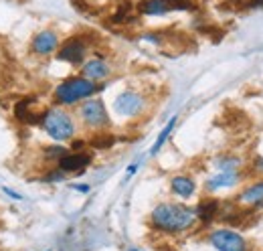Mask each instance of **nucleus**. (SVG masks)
<instances>
[{
    "label": "nucleus",
    "mask_w": 263,
    "mask_h": 251,
    "mask_svg": "<svg viewBox=\"0 0 263 251\" xmlns=\"http://www.w3.org/2000/svg\"><path fill=\"white\" fill-rule=\"evenodd\" d=\"M197 221V211L180 203H160L150 213V225L164 233H184L193 229Z\"/></svg>",
    "instance_id": "obj_1"
},
{
    "label": "nucleus",
    "mask_w": 263,
    "mask_h": 251,
    "mask_svg": "<svg viewBox=\"0 0 263 251\" xmlns=\"http://www.w3.org/2000/svg\"><path fill=\"white\" fill-rule=\"evenodd\" d=\"M101 92V85L98 81H91L83 75H75V77H67L65 81H61L57 87H55V101L59 105H77L89 97H96Z\"/></svg>",
    "instance_id": "obj_2"
},
{
    "label": "nucleus",
    "mask_w": 263,
    "mask_h": 251,
    "mask_svg": "<svg viewBox=\"0 0 263 251\" xmlns=\"http://www.w3.org/2000/svg\"><path fill=\"white\" fill-rule=\"evenodd\" d=\"M41 126L45 130V134L49 138H53L55 142H67L73 140L77 134V124L75 118L63 110V107H51L47 112H43V120Z\"/></svg>",
    "instance_id": "obj_3"
},
{
    "label": "nucleus",
    "mask_w": 263,
    "mask_h": 251,
    "mask_svg": "<svg viewBox=\"0 0 263 251\" xmlns=\"http://www.w3.org/2000/svg\"><path fill=\"white\" fill-rule=\"evenodd\" d=\"M77 116L85 128H91V130H105L111 124L107 107L101 97H89V99L81 101L77 107Z\"/></svg>",
    "instance_id": "obj_4"
},
{
    "label": "nucleus",
    "mask_w": 263,
    "mask_h": 251,
    "mask_svg": "<svg viewBox=\"0 0 263 251\" xmlns=\"http://www.w3.org/2000/svg\"><path fill=\"white\" fill-rule=\"evenodd\" d=\"M144 107H146V97L138 94V92H134V89L122 92L114 101V110L122 118H136L144 112Z\"/></svg>",
    "instance_id": "obj_5"
},
{
    "label": "nucleus",
    "mask_w": 263,
    "mask_h": 251,
    "mask_svg": "<svg viewBox=\"0 0 263 251\" xmlns=\"http://www.w3.org/2000/svg\"><path fill=\"white\" fill-rule=\"evenodd\" d=\"M209 243L217 251H247V241L241 233L231 229H217L209 235Z\"/></svg>",
    "instance_id": "obj_6"
},
{
    "label": "nucleus",
    "mask_w": 263,
    "mask_h": 251,
    "mask_svg": "<svg viewBox=\"0 0 263 251\" xmlns=\"http://www.w3.org/2000/svg\"><path fill=\"white\" fill-rule=\"evenodd\" d=\"M87 43L81 37H71L65 43L59 45L57 49V59L65 61L69 65H83V61L87 59Z\"/></svg>",
    "instance_id": "obj_7"
},
{
    "label": "nucleus",
    "mask_w": 263,
    "mask_h": 251,
    "mask_svg": "<svg viewBox=\"0 0 263 251\" xmlns=\"http://www.w3.org/2000/svg\"><path fill=\"white\" fill-rule=\"evenodd\" d=\"M31 49H33L34 55H41V57L53 55V53L59 49V34H57L55 31L36 32L33 39V43H31Z\"/></svg>",
    "instance_id": "obj_8"
},
{
    "label": "nucleus",
    "mask_w": 263,
    "mask_h": 251,
    "mask_svg": "<svg viewBox=\"0 0 263 251\" xmlns=\"http://www.w3.org/2000/svg\"><path fill=\"white\" fill-rule=\"evenodd\" d=\"M237 203L249 209H263V181H253L237 194Z\"/></svg>",
    "instance_id": "obj_9"
},
{
    "label": "nucleus",
    "mask_w": 263,
    "mask_h": 251,
    "mask_svg": "<svg viewBox=\"0 0 263 251\" xmlns=\"http://www.w3.org/2000/svg\"><path fill=\"white\" fill-rule=\"evenodd\" d=\"M81 73L83 77L91 79V81H103L111 75V65L101 59V57H91V59H85L83 65H81Z\"/></svg>",
    "instance_id": "obj_10"
},
{
    "label": "nucleus",
    "mask_w": 263,
    "mask_h": 251,
    "mask_svg": "<svg viewBox=\"0 0 263 251\" xmlns=\"http://www.w3.org/2000/svg\"><path fill=\"white\" fill-rule=\"evenodd\" d=\"M89 164H91V156H89V154H85V152H67L65 156L57 160L59 170H63L65 174L83 172Z\"/></svg>",
    "instance_id": "obj_11"
},
{
    "label": "nucleus",
    "mask_w": 263,
    "mask_h": 251,
    "mask_svg": "<svg viewBox=\"0 0 263 251\" xmlns=\"http://www.w3.org/2000/svg\"><path fill=\"white\" fill-rule=\"evenodd\" d=\"M136 10L142 16H164L172 12V6L166 0H140L136 4Z\"/></svg>",
    "instance_id": "obj_12"
},
{
    "label": "nucleus",
    "mask_w": 263,
    "mask_h": 251,
    "mask_svg": "<svg viewBox=\"0 0 263 251\" xmlns=\"http://www.w3.org/2000/svg\"><path fill=\"white\" fill-rule=\"evenodd\" d=\"M170 188H172V192H174L176 196H180V199H191V196L197 192V183H195V178H191V176H186V174H176V176H172V181H170Z\"/></svg>",
    "instance_id": "obj_13"
},
{
    "label": "nucleus",
    "mask_w": 263,
    "mask_h": 251,
    "mask_svg": "<svg viewBox=\"0 0 263 251\" xmlns=\"http://www.w3.org/2000/svg\"><path fill=\"white\" fill-rule=\"evenodd\" d=\"M34 103V97H25L23 101H18L14 105V116L16 120H21L23 124H41L43 120V114H36L31 112V105Z\"/></svg>",
    "instance_id": "obj_14"
},
{
    "label": "nucleus",
    "mask_w": 263,
    "mask_h": 251,
    "mask_svg": "<svg viewBox=\"0 0 263 251\" xmlns=\"http://www.w3.org/2000/svg\"><path fill=\"white\" fill-rule=\"evenodd\" d=\"M239 181H241V174L239 172H219V174H215L213 178L206 181V188L211 192H215V190H221V188L235 187Z\"/></svg>",
    "instance_id": "obj_15"
},
{
    "label": "nucleus",
    "mask_w": 263,
    "mask_h": 251,
    "mask_svg": "<svg viewBox=\"0 0 263 251\" xmlns=\"http://www.w3.org/2000/svg\"><path fill=\"white\" fill-rule=\"evenodd\" d=\"M195 211H197V217L202 221V223H211L215 217L221 215V203L215 201V199H204V201L198 203Z\"/></svg>",
    "instance_id": "obj_16"
},
{
    "label": "nucleus",
    "mask_w": 263,
    "mask_h": 251,
    "mask_svg": "<svg viewBox=\"0 0 263 251\" xmlns=\"http://www.w3.org/2000/svg\"><path fill=\"white\" fill-rule=\"evenodd\" d=\"M215 164H217L219 172H237V170L243 166V160L237 156H223V158H219Z\"/></svg>",
    "instance_id": "obj_17"
},
{
    "label": "nucleus",
    "mask_w": 263,
    "mask_h": 251,
    "mask_svg": "<svg viewBox=\"0 0 263 251\" xmlns=\"http://www.w3.org/2000/svg\"><path fill=\"white\" fill-rule=\"evenodd\" d=\"M174 126H176V116L174 118H170V122L162 128V132L158 134V138H156V142H154V146H152V150H150V154H158V150L164 146V142L170 138V134H172V130H174Z\"/></svg>",
    "instance_id": "obj_18"
},
{
    "label": "nucleus",
    "mask_w": 263,
    "mask_h": 251,
    "mask_svg": "<svg viewBox=\"0 0 263 251\" xmlns=\"http://www.w3.org/2000/svg\"><path fill=\"white\" fill-rule=\"evenodd\" d=\"M114 136H109V134H99V136H96L89 144L93 146V148H109V146H114Z\"/></svg>",
    "instance_id": "obj_19"
},
{
    "label": "nucleus",
    "mask_w": 263,
    "mask_h": 251,
    "mask_svg": "<svg viewBox=\"0 0 263 251\" xmlns=\"http://www.w3.org/2000/svg\"><path fill=\"white\" fill-rule=\"evenodd\" d=\"M67 154V148L65 146H49L47 150H45V156L49 158V160H59V158H63Z\"/></svg>",
    "instance_id": "obj_20"
},
{
    "label": "nucleus",
    "mask_w": 263,
    "mask_h": 251,
    "mask_svg": "<svg viewBox=\"0 0 263 251\" xmlns=\"http://www.w3.org/2000/svg\"><path fill=\"white\" fill-rule=\"evenodd\" d=\"M172 10H195V2L193 0H166Z\"/></svg>",
    "instance_id": "obj_21"
},
{
    "label": "nucleus",
    "mask_w": 263,
    "mask_h": 251,
    "mask_svg": "<svg viewBox=\"0 0 263 251\" xmlns=\"http://www.w3.org/2000/svg\"><path fill=\"white\" fill-rule=\"evenodd\" d=\"M63 178H65V172H63V170L49 172V174L45 176V181H47V183H59V181H63Z\"/></svg>",
    "instance_id": "obj_22"
},
{
    "label": "nucleus",
    "mask_w": 263,
    "mask_h": 251,
    "mask_svg": "<svg viewBox=\"0 0 263 251\" xmlns=\"http://www.w3.org/2000/svg\"><path fill=\"white\" fill-rule=\"evenodd\" d=\"M83 148H85V142H83V140H75V142L71 144V150H73V152H81Z\"/></svg>",
    "instance_id": "obj_23"
},
{
    "label": "nucleus",
    "mask_w": 263,
    "mask_h": 251,
    "mask_svg": "<svg viewBox=\"0 0 263 251\" xmlns=\"http://www.w3.org/2000/svg\"><path fill=\"white\" fill-rule=\"evenodd\" d=\"M253 170H257L259 174H263V158L257 156L255 160H253Z\"/></svg>",
    "instance_id": "obj_24"
},
{
    "label": "nucleus",
    "mask_w": 263,
    "mask_h": 251,
    "mask_svg": "<svg viewBox=\"0 0 263 251\" xmlns=\"http://www.w3.org/2000/svg\"><path fill=\"white\" fill-rule=\"evenodd\" d=\"M247 8H263V0H247Z\"/></svg>",
    "instance_id": "obj_25"
},
{
    "label": "nucleus",
    "mask_w": 263,
    "mask_h": 251,
    "mask_svg": "<svg viewBox=\"0 0 263 251\" xmlns=\"http://www.w3.org/2000/svg\"><path fill=\"white\" fill-rule=\"evenodd\" d=\"M138 170V162H134V164H130V168H128V172H126V181H130L132 174Z\"/></svg>",
    "instance_id": "obj_26"
},
{
    "label": "nucleus",
    "mask_w": 263,
    "mask_h": 251,
    "mask_svg": "<svg viewBox=\"0 0 263 251\" xmlns=\"http://www.w3.org/2000/svg\"><path fill=\"white\" fill-rule=\"evenodd\" d=\"M4 192H6V194H8L10 199H16V201H21V194H16V192H14L12 188H6V187H4Z\"/></svg>",
    "instance_id": "obj_27"
},
{
    "label": "nucleus",
    "mask_w": 263,
    "mask_h": 251,
    "mask_svg": "<svg viewBox=\"0 0 263 251\" xmlns=\"http://www.w3.org/2000/svg\"><path fill=\"white\" fill-rule=\"evenodd\" d=\"M73 188L79 192H89V185H73Z\"/></svg>",
    "instance_id": "obj_28"
},
{
    "label": "nucleus",
    "mask_w": 263,
    "mask_h": 251,
    "mask_svg": "<svg viewBox=\"0 0 263 251\" xmlns=\"http://www.w3.org/2000/svg\"><path fill=\"white\" fill-rule=\"evenodd\" d=\"M130 251H140V249H130Z\"/></svg>",
    "instance_id": "obj_29"
}]
</instances>
